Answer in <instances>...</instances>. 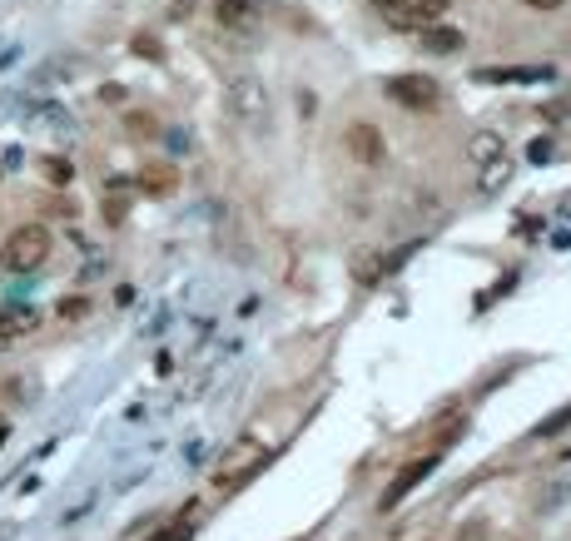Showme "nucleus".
<instances>
[{
	"instance_id": "nucleus-1",
	"label": "nucleus",
	"mask_w": 571,
	"mask_h": 541,
	"mask_svg": "<svg viewBox=\"0 0 571 541\" xmlns=\"http://www.w3.org/2000/svg\"><path fill=\"white\" fill-rule=\"evenodd\" d=\"M264 462H269V447L249 432V437H239V442L224 452V462L214 467V487H219V492H239L244 482H254V477L264 472Z\"/></svg>"
},
{
	"instance_id": "nucleus-2",
	"label": "nucleus",
	"mask_w": 571,
	"mask_h": 541,
	"mask_svg": "<svg viewBox=\"0 0 571 541\" xmlns=\"http://www.w3.org/2000/svg\"><path fill=\"white\" fill-rule=\"evenodd\" d=\"M45 259H50V229L45 224H20L0 249V264L15 273H35Z\"/></svg>"
},
{
	"instance_id": "nucleus-3",
	"label": "nucleus",
	"mask_w": 571,
	"mask_h": 541,
	"mask_svg": "<svg viewBox=\"0 0 571 541\" xmlns=\"http://www.w3.org/2000/svg\"><path fill=\"white\" fill-rule=\"evenodd\" d=\"M368 5L378 10V20H383V25L408 30V35H418L423 25H437V20H442V10H447V0H368Z\"/></svg>"
},
{
	"instance_id": "nucleus-4",
	"label": "nucleus",
	"mask_w": 571,
	"mask_h": 541,
	"mask_svg": "<svg viewBox=\"0 0 571 541\" xmlns=\"http://www.w3.org/2000/svg\"><path fill=\"white\" fill-rule=\"evenodd\" d=\"M229 110L249 125V130H269V90L259 75H234L229 80Z\"/></svg>"
},
{
	"instance_id": "nucleus-5",
	"label": "nucleus",
	"mask_w": 571,
	"mask_h": 541,
	"mask_svg": "<svg viewBox=\"0 0 571 541\" xmlns=\"http://www.w3.org/2000/svg\"><path fill=\"white\" fill-rule=\"evenodd\" d=\"M388 95L398 105H408V110H437L442 105V90H437V80H428V75H393L388 80Z\"/></svg>"
},
{
	"instance_id": "nucleus-6",
	"label": "nucleus",
	"mask_w": 571,
	"mask_h": 541,
	"mask_svg": "<svg viewBox=\"0 0 571 541\" xmlns=\"http://www.w3.org/2000/svg\"><path fill=\"white\" fill-rule=\"evenodd\" d=\"M442 457H447L442 447H432L428 457H413V462H408V467H403V472L393 477V487L383 492V507H398V502H403V497H408V492H413V487L423 482V477H432V467H437Z\"/></svg>"
},
{
	"instance_id": "nucleus-7",
	"label": "nucleus",
	"mask_w": 571,
	"mask_h": 541,
	"mask_svg": "<svg viewBox=\"0 0 571 541\" xmlns=\"http://www.w3.org/2000/svg\"><path fill=\"white\" fill-rule=\"evenodd\" d=\"M348 154L363 164V169H378L383 159H388V139H383V130H373V125H348Z\"/></svg>"
},
{
	"instance_id": "nucleus-8",
	"label": "nucleus",
	"mask_w": 571,
	"mask_h": 541,
	"mask_svg": "<svg viewBox=\"0 0 571 541\" xmlns=\"http://www.w3.org/2000/svg\"><path fill=\"white\" fill-rule=\"evenodd\" d=\"M418 40H423L428 55H457L462 50V30H452V25H423Z\"/></svg>"
},
{
	"instance_id": "nucleus-9",
	"label": "nucleus",
	"mask_w": 571,
	"mask_h": 541,
	"mask_svg": "<svg viewBox=\"0 0 571 541\" xmlns=\"http://www.w3.org/2000/svg\"><path fill=\"white\" fill-rule=\"evenodd\" d=\"M214 15H219V25H249L254 20V5L249 0H219Z\"/></svg>"
},
{
	"instance_id": "nucleus-10",
	"label": "nucleus",
	"mask_w": 571,
	"mask_h": 541,
	"mask_svg": "<svg viewBox=\"0 0 571 541\" xmlns=\"http://www.w3.org/2000/svg\"><path fill=\"white\" fill-rule=\"evenodd\" d=\"M507 174H512V169H507V159H492V164H482V179H477V189H482V194H497V189L507 184Z\"/></svg>"
},
{
	"instance_id": "nucleus-11",
	"label": "nucleus",
	"mask_w": 571,
	"mask_h": 541,
	"mask_svg": "<svg viewBox=\"0 0 571 541\" xmlns=\"http://www.w3.org/2000/svg\"><path fill=\"white\" fill-rule=\"evenodd\" d=\"M140 189L144 194H169V189H174V169H169V164H154L140 179Z\"/></svg>"
},
{
	"instance_id": "nucleus-12",
	"label": "nucleus",
	"mask_w": 571,
	"mask_h": 541,
	"mask_svg": "<svg viewBox=\"0 0 571 541\" xmlns=\"http://www.w3.org/2000/svg\"><path fill=\"white\" fill-rule=\"evenodd\" d=\"M467 154L477 159V164H492V159H502V139L497 135H477L467 144Z\"/></svg>"
},
{
	"instance_id": "nucleus-13",
	"label": "nucleus",
	"mask_w": 571,
	"mask_h": 541,
	"mask_svg": "<svg viewBox=\"0 0 571 541\" xmlns=\"http://www.w3.org/2000/svg\"><path fill=\"white\" fill-rule=\"evenodd\" d=\"M189 537H194V527H189V517H174V522H169L164 532H154V537H149V541H189Z\"/></svg>"
},
{
	"instance_id": "nucleus-14",
	"label": "nucleus",
	"mask_w": 571,
	"mask_h": 541,
	"mask_svg": "<svg viewBox=\"0 0 571 541\" xmlns=\"http://www.w3.org/2000/svg\"><path fill=\"white\" fill-rule=\"evenodd\" d=\"M70 174H75L70 159H45V179H50V184H70Z\"/></svg>"
},
{
	"instance_id": "nucleus-15",
	"label": "nucleus",
	"mask_w": 571,
	"mask_h": 541,
	"mask_svg": "<svg viewBox=\"0 0 571 541\" xmlns=\"http://www.w3.org/2000/svg\"><path fill=\"white\" fill-rule=\"evenodd\" d=\"M125 125H130V130H135V135H154V120H149V115H130V120H125Z\"/></svg>"
},
{
	"instance_id": "nucleus-16",
	"label": "nucleus",
	"mask_w": 571,
	"mask_h": 541,
	"mask_svg": "<svg viewBox=\"0 0 571 541\" xmlns=\"http://www.w3.org/2000/svg\"><path fill=\"white\" fill-rule=\"evenodd\" d=\"M85 308H90V303H85V298H70V303H60V318H80V313H85Z\"/></svg>"
},
{
	"instance_id": "nucleus-17",
	"label": "nucleus",
	"mask_w": 571,
	"mask_h": 541,
	"mask_svg": "<svg viewBox=\"0 0 571 541\" xmlns=\"http://www.w3.org/2000/svg\"><path fill=\"white\" fill-rule=\"evenodd\" d=\"M571 422V407H562V412H557V417H552V422H547V427H542V432H562V427H567Z\"/></svg>"
},
{
	"instance_id": "nucleus-18",
	"label": "nucleus",
	"mask_w": 571,
	"mask_h": 541,
	"mask_svg": "<svg viewBox=\"0 0 571 541\" xmlns=\"http://www.w3.org/2000/svg\"><path fill=\"white\" fill-rule=\"evenodd\" d=\"M135 50H140V55H149V60H159V45H154V40H135Z\"/></svg>"
},
{
	"instance_id": "nucleus-19",
	"label": "nucleus",
	"mask_w": 571,
	"mask_h": 541,
	"mask_svg": "<svg viewBox=\"0 0 571 541\" xmlns=\"http://www.w3.org/2000/svg\"><path fill=\"white\" fill-rule=\"evenodd\" d=\"M527 5H532V10H557L562 0H527Z\"/></svg>"
},
{
	"instance_id": "nucleus-20",
	"label": "nucleus",
	"mask_w": 571,
	"mask_h": 541,
	"mask_svg": "<svg viewBox=\"0 0 571 541\" xmlns=\"http://www.w3.org/2000/svg\"><path fill=\"white\" fill-rule=\"evenodd\" d=\"M0 348H10V333H0Z\"/></svg>"
}]
</instances>
